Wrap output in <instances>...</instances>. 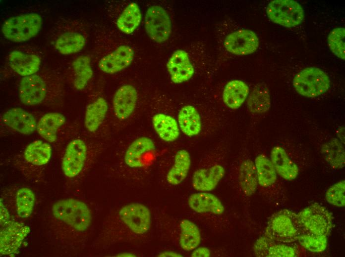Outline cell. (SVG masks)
Here are the masks:
<instances>
[{
	"instance_id": "6da1fadb",
	"label": "cell",
	"mask_w": 345,
	"mask_h": 257,
	"mask_svg": "<svg viewBox=\"0 0 345 257\" xmlns=\"http://www.w3.org/2000/svg\"><path fill=\"white\" fill-rule=\"evenodd\" d=\"M58 81L41 74L23 77L20 81L18 94L26 105L47 104L59 98L62 88Z\"/></svg>"
},
{
	"instance_id": "7a4b0ae2",
	"label": "cell",
	"mask_w": 345,
	"mask_h": 257,
	"mask_svg": "<svg viewBox=\"0 0 345 257\" xmlns=\"http://www.w3.org/2000/svg\"><path fill=\"white\" fill-rule=\"evenodd\" d=\"M303 231L297 214L284 209L275 213L271 217L264 235L277 242L292 243L297 240Z\"/></svg>"
},
{
	"instance_id": "3957f363",
	"label": "cell",
	"mask_w": 345,
	"mask_h": 257,
	"mask_svg": "<svg viewBox=\"0 0 345 257\" xmlns=\"http://www.w3.org/2000/svg\"><path fill=\"white\" fill-rule=\"evenodd\" d=\"M43 23L42 17L31 12L12 17L3 24L1 32L7 40L16 43L27 41L36 36Z\"/></svg>"
},
{
	"instance_id": "277c9868",
	"label": "cell",
	"mask_w": 345,
	"mask_h": 257,
	"mask_svg": "<svg viewBox=\"0 0 345 257\" xmlns=\"http://www.w3.org/2000/svg\"><path fill=\"white\" fill-rule=\"evenodd\" d=\"M53 214L58 219L79 231H83L89 226L91 216L87 205L73 199L59 200L53 206Z\"/></svg>"
},
{
	"instance_id": "5b68a950",
	"label": "cell",
	"mask_w": 345,
	"mask_h": 257,
	"mask_svg": "<svg viewBox=\"0 0 345 257\" xmlns=\"http://www.w3.org/2000/svg\"><path fill=\"white\" fill-rule=\"evenodd\" d=\"M329 76L317 67L305 68L294 77L292 85L299 94L307 97H315L326 92L330 87Z\"/></svg>"
},
{
	"instance_id": "8992f818",
	"label": "cell",
	"mask_w": 345,
	"mask_h": 257,
	"mask_svg": "<svg viewBox=\"0 0 345 257\" xmlns=\"http://www.w3.org/2000/svg\"><path fill=\"white\" fill-rule=\"evenodd\" d=\"M304 231L318 235L327 236L332 228V217L324 207L312 204L297 214Z\"/></svg>"
},
{
	"instance_id": "52a82bcc",
	"label": "cell",
	"mask_w": 345,
	"mask_h": 257,
	"mask_svg": "<svg viewBox=\"0 0 345 257\" xmlns=\"http://www.w3.org/2000/svg\"><path fill=\"white\" fill-rule=\"evenodd\" d=\"M266 12L273 22L287 27L300 24L304 17L302 6L292 0H274L268 4Z\"/></svg>"
},
{
	"instance_id": "ba28073f",
	"label": "cell",
	"mask_w": 345,
	"mask_h": 257,
	"mask_svg": "<svg viewBox=\"0 0 345 257\" xmlns=\"http://www.w3.org/2000/svg\"><path fill=\"white\" fill-rule=\"evenodd\" d=\"M144 25L148 36L158 43L166 41L172 32L170 17L166 10L159 5H152L148 8Z\"/></svg>"
},
{
	"instance_id": "9c48e42d",
	"label": "cell",
	"mask_w": 345,
	"mask_h": 257,
	"mask_svg": "<svg viewBox=\"0 0 345 257\" xmlns=\"http://www.w3.org/2000/svg\"><path fill=\"white\" fill-rule=\"evenodd\" d=\"M119 214L124 224L136 234H144L150 228V210L142 204L135 203L126 205L120 209Z\"/></svg>"
},
{
	"instance_id": "30bf717a",
	"label": "cell",
	"mask_w": 345,
	"mask_h": 257,
	"mask_svg": "<svg viewBox=\"0 0 345 257\" xmlns=\"http://www.w3.org/2000/svg\"><path fill=\"white\" fill-rule=\"evenodd\" d=\"M0 235V252L2 255L14 254L24 238L29 233L30 228L23 224L8 220L1 225Z\"/></svg>"
},
{
	"instance_id": "8fae6325",
	"label": "cell",
	"mask_w": 345,
	"mask_h": 257,
	"mask_svg": "<svg viewBox=\"0 0 345 257\" xmlns=\"http://www.w3.org/2000/svg\"><path fill=\"white\" fill-rule=\"evenodd\" d=\"M224 46L229 52L245 55L254 52L259 46L256 34L249 29H240L229 34L224 41Z\"/></svg>"
},
{
	"instance_id": "7c38bea8",
	"label": "cell",
	"mask_w": 345,
	"mask_h": 257,
	"mask_svg": "<svg viewBox=\"0 0 345 257\" xmlns=\"http://www.w3.org/2000/svg\"><path fill=\"white\" fill-rule=\"evenodd\" d=\"M85 142L75 139L68 144L62 159V169L64 174L70 178L77 175L82 171L87 157Z\"/></svg>"
},
{
	"instance_id": "4fadbf2b",
	"label": "cell",
	"mask_w": 345,
	"mask_h": 257,
	"mask_svg": "<svg viewBox=\"0 0 345 257\" xmlns=\"http://www.w3.org/2000/svg\"><path fill=\"white\" fill-rule=\"evenodd\" d=\"M138 99L136 89L132 86L124 85L115 92L113 107L116 118L120 120L128 119L135 108Z\"/></svg>"
},
{
	"instance_id": "5bb4252c",
	"label": "cell",
	"mask_w": 345,
	"mask_h": 257,
	"mask_svg": "<svg viewBox=\"0 0 345 257\" xmlns=\"http://www.w3.org/2000/svg\"><path fill=\"white\" fill-rule=\"evenodd\" d=\"M134 56V52L131 47L120 45L100 60L99 67L104 73L115 74L127 67Z\"/></svg>"
},
{
	"instance_id": "9a60e30c",
	"label": "cell",
	"mask_w": 345,
	"mask_h": 257,
	"mask_svg": "<svg viewBox=\"0 0 345 257\" xmlns=\"http://www.w3.org/2000/svg\"><path fill=\"white\" fill-rule=\"evenodd\" d=\"M167 67L172 81L175 84L188 81L194 73L188 54L181 49L176 50L172 53L168 61Z\"/></svg>"
},
{
	"instance_id": "2e32d148",
	"label": "cell",
	"mask_w": 345,
	"mask_h": 257,
	"mask_svg": "<svg viewBox=\"0 0 345 257\" xmlns=\"http://www.w3.org/2000/svg\"><path fill=\"white\" fill-rule=\"evenodd\" d=\"M253 250L258 257H293L297 250L291 243H284L272 240L263 235L255 242Z\"/></svg>"
},
{
	"instance_id": "e0dca14e",
	"label": "cell",
	"mask_w": 345,
	"mask_h": 257,
	"mask_svg": "<svg viewBox=\"0 0 345 257\" xmlns=\"http://www.w3.org/2000/svg\"><path fill=\"white\" fill-rule=\"evenodd\" d=\"M2 120L9 128L24 134H30L36 129L37 123L29 112L20 108L7 110L2 115Z\"/></svg>"
},
{
	"instance_id": "ac0fdd59",
	"label": "cell",
	"mask_w": 345,
	"mask_h": 257,
	"mask_svg": "<svg viewBox=\"0 0 345 257\" xmlns=\"http://www.w3.org/2000/svg\"><path fill=\"white\" fill-rule=\"evenodd\" d=\"M225 174V168L215 164L208 168L199 169L193 173L192 184L193 188L200 192H209L214 190Z\"/></svg>"
},
{
	"instance_id": "d6986e66",
	"label": "cell",
	"mask_w": 345,
	"mask_h": 257,
	"mask_svg": "<svg viewBox=\"0 0 345 257\" xmlns=\"http://www.w3.org/2000/svg\"><path fill=\"white\" fill-rule=\"evenodd\" d=\"M8 61L10 67L24 77L36 74L41 63V59L37 55L17 50L10 53Z\"/></svg>"
},
{
	"instance_id": "ffe728a7",
	"label": "cell",
	"mask_w": 345,
	"mask_h": 257,
	"mask_svg": "<svg viewBox=\"0 0 345 257\" xmlns=\"http://www.w3.org/2000/svg\"><path fill=\"white\" fill-rule=\"evenodd\" d=\"M189 207L199 214L210 213L221 215L225 208L221 201L216 195L207 192H199L191 194L188 198Z\"/></svg>"
},
{
	"instance_id": "44dd1931",
	"label": "cell",
	"mask_w": 345,
	"mask_h": 257,
	"mask_svg": "<svg viewBox=\"0 0 345 257\" xmlns=\"http://www.w3.org/2000/svg\"><path fill=\"white\" fill-rule=\"evenodd\" d=\"M155 148L153 140L147 136L135 139L127 147L124 156L125 164L130 168H139L144 165V156Z\"/></svg>"
},
{
	"instance_id": "7402d4cb",
	"label": "cell",
	"mask_w": 345,
	"mask_h": 257,
	"mask_svg": "<svg viewBox=\"0 0 345 257\" xmlns=\"http://www.w3.org/2000/svg\"><path fill=\"white\" fill-rule=\"evenodd\" d=\"M271 161L276 172L286 180H292L298 175L297 166L289 158L285 150L275 146L271 151Z\"/></svg>"
},
{
	"instance_id": "603a6c76",
	"label": "cell",
	"mask_w": 345,
	"mask_h": 257,
	"mask_svg": "<svg viewBox=\"0 0 345 257\" xmlns=\"http://www.w3.org/2000/svg\"><path fill=\"white\" fill-rule=\"evenodd\" d=\"M85 43V38L82 33L69 30L59 34L54 42V46L60 53L69 55L82 50Z\"/></svg>"
},
{
	"instance_id": "cb8c5ba5",
	"label": "cell",
	"mask_w": 345,
	"mask_h": 257,
	"mask_svg": "<svg viewBox=\"0 0 345 257\" xmlns=\"http://www.w3.org/2000/svg\"><path fill=\"white\" fill-rule=\"evenodd\" d=\"M249 93V88L244 82L234 80L228 82L223 92V100L230 109H238L244 103Z\"/></svg>"
},
{
	"instance_id": "d4e9b609",
	"label": "cell",
	"mask_w": 345,
	"mask_h": 257,
	"mask_svg": "<svg viewBox=\"0 0 345 257\" xmlns=\"http://www.w3.org/2000/svg\"><path fill=\"white\" fill-rule=\"evenodd\" d=\"M153 128L163 140L166 142H173L179 135V128L177 121L172 116L158 113L152 118Z\"/></svg>"
},
{
	"instance_id": "484cf974",
	"label": "cell",
	"mask_w": 345,
	"mask_h": 257,
	"mask_svg": "<svg viewBox=\"0 0 345 257\" xmlns=\"http://www.w3.org/2000/svg\"><path fill=\"white\" fill-rule=\"evenodd\" d=\"M65 122V118L62 114L57 112L49 113L40 118L37 123V130L45 140L54 142L57 139L58 130Z\"/></svg>"
},
{
	"instance_id": "4316f807",
	"label": "cell",
	"mask_w": 345,
	"mask_h": 257,
	"mask_svg": "<svg viewBox=\"0 0 345 257\" xmlns=\"http://www.w3.org/2000/svg\"><path fill=\"white\" fill-rule=\"evenodd\" d=\"M177 121L181 131L188 136H196L201 131L200 115L192 105H187L181 108L178 114Z\"/></svg>"
},
{
	"instance_id": "83f0119b",
	"label": "cell",
	"mask_w": 345,
	"mask_h": 257,
	"mask_svg": "<svg viewBox=\"0 0 345 257\" xmlns=\"http://www.w3.org/2000/svg\"><path fill=\"white\" fill-rule=\"evenodd\" d=\"M191 163L189 152L184 149L178 150L174 156L173 164L167 175L168 183L172 185L181 183L188 175Z\"/></svg>"
},
{
	"instance_id": "f1b7e54d",
	"label": "cell",
	"mask_w": 345,
	"mask_h": 257,
	"mask_svg": "<svg viewBox=\"0 0 345 257\" xmlns=\"http://www.w3.org/2000/svg\"><path fill=\"white\" fill-rule=\"evenodd\" d=\"M108 109V103L99 97L89 104L85 111L84 125L90 132L96 131L104 121Z\"/></svg>"
},
{
	"instance_id": "f546056e",
	"label": "cell",
	"mask_w": 345,
	"mask_h": 257,
	"mask_svg": "<svg viewBox=\"0 0 345 257\" xmlns=\"http://www.w3.org/2000/svg\"><path fill=\"white\" fill-rule=\"evenodd\" d=\"M71 66L74 86L79 90L84 89L93 75L90 58L86 55L80 56L73 61Z\"/></svg>"
},
{
	"instance_id": "4dcf8cb0",
	"label": "cell",
	"mask_w": 345,
	"mask_h": 257,
	"mask_svg": "<svg viewBox=\"0 0 345 257\" xmlns=\"http://www.w3.org/2000/svg\"><path fill=\"white\" fill-rule=\"evenodd\" d=\"M142 14L135 2L129 4L123 10L116 21L118 29L126 34L132 33L139 26Z\"/></svg>"
},
{
	"instance_id": "1f68e13d",
	"label": "cell",
	"mask_w": 345,
	"mask_h": 257,
	"mask_svg": "<svg viewBox=\"0 0 345 257\" xmlns=\"http://www.w3.org/2000/svg\"><path fill=\"white\" fill-rule=\"evenodd\" d=\"M180 227L179 243L182 249L189 252L199 246L201 235L196 224L188 219H183L180 222Z\"/></svg>"
},
{
	"instance_id": "d6a6232c",
	"label": "cell",
	"mask_w": 345,
	"mask_h": 257,
	"mask_svg": "<svg viewBox=\"0 0 345 257\" xmlns=\"http://www.w3.org/2000/svg\"><path fill=\"white\" fill-rule=\"evenodd\" d=\"M240 187L245 195L250 196L256 191L258 184L256 168L250 160L243 161L239 170Z\"/></svg>"
},
{
	"instance_id": "836d02e7",
	"label": "cell",
	"mask_w": 345,
	"mask_h": 257,
	"mask_svg": "<svg viewBox=\"0 0 345 257\" xmlns=\"http://www.w3.org/2000/svg\"><path fill=\"white\" fill-rule=\"evenodd\" d=\"M52 154L51 146L41 140H36L28 145L24 151L26 161L34 165L46 164L50 159Z\"/></svg>"
},
{
	"instance_id": "e575fe53",
	"label": "cell",
	"mask_w": 345,
	"mask_h": 257,
	"mask_svg": "<svg viewBox=\"0 0 345 257\" xmlns=\"http://www.w3.org/2000/svg\"><path fill=\"white\" fill-rule=\"evenodd\" d=\"M271 106L269 90L263 84L256 86L250 93L247 107L252 113L261 114L267 112Z\"/></svg>"
},
{
	"instance_id": "d590c367",
	"label": "cell",
	"mask_w": 345,
	"mask_h": 257,
	"mask_svg": "<svg viewBox=\"0 0 345 257\" xmlns=\"http://www.w3.org/2000/svg\"><path fill=\"white\" fill-rule=\"evenodd\" d=\"M321 153L329 164L334 169H341L345 164V149L340 140L333 138L323 145Z\"/></svg>"
},
{
	"instance_id": "8d00e7d4",
	"label": "cell",
	"mask_w": 345,
	"mask_h": 257,
	"mask_svg": "<svg viewBox=\"0 0 345 257\" xmlns=\"http://www.w3.org/2000/svg\"><path fill=\"white\" fill-rule=\"evenodd\" d=\"M258 182L261 186L272 185L277 180V172L270 160L263 154L259 155L255 160Z\"/></svg>"
},
{
	"instance_id": "74e56055",
	"label": "cell",
	"mask_w": 345,
	"mask_h": 257,
	"mask_svg": "<svg viewBox=\"0 0 345 257\" xmlns=\"http://www.w3.org/2000/svg\"><path fill=\"white\" fill-rule=\"evenodd\" d=\"M35 197L33 191L27 187L19 189L16 196L17 212L21 217L29 216L32 212Z\"/></svg>"
},
{
	"instance_id": "f35d334b",
	"label": "cell",
	"mask_w": 345,
	"mask_h": 257,
	"mask_svg": "<svg viewBox=\"0 0 345 257\" xmlns=\"http://www.w3.org/2000/svg\"><path fill=\"white\" fill-rule=\"evenodd\" d=\"M297 241L304 249L313 253L322 252L327 246V236L313 234L304 230Z\"/></svg>"
},
{
	"instance_id": "ab89813d",
	"label": "cell",
	"mask_w": 345,
	"mask_h": 257,
	"mask_svg": "<svg viewBox=\"0 0 345 257\" xmlns=\"http://www.w3.org/2000/svg\"><path fill=\"white\" fill-rule=\"evenodd\" d=\"M345 29L337 28L333 30L328 37L329 47L333 53L342 60L345 59Z\"/></svg>"
},
{
	"instance_id": "60d3db41",
	"label": "cell",
	"mask_w": 345,
	"mask_h": 257,
	"mask_svg": "<svg viewBox=\"0 0 345 257\" xmlns=\"http://www.w3.org/2000/svg\"><path fill=\"white\" fill-rule=\"evenodd\" d=\"M345 181L341 180L331 186L326 191V199L330 204L338 207L345 205Z\"/></svg>"
},
{
	"instance_id": "b9f144b4",
	"label": "cell",
	"mask_w": 345,
	"mask_h": 257,
	"mask_svg": "<svg viewBox=\"0 0 345 257\" xmlns=\"http://www.w3.org/2000/svg\"><path fill=\"white\" fill-rule=\"evenodd\" d=\"M192 251V257H209L211 254L210 250L206 247L198 246Z\"/></svg>"
},
{
	"instance_id": "7bdbcfd3",
	"label": "cell",
	"mask_w": 345,
	"mask_h": 257,
	"mask_svg": "<svg viewBox=\"0 0 345 257\" xmlns=\"http://www.w3.org/2000/svg\"><path fill=\"white\" fill-rule=\"evenodd\" d=\"M0 225H2L9 220V216L8 211L4 206L0 200Z\"/></svg>"
},
{
	"instance_id": "ee69618b",
	"label": "cell",
	"mask_w": 345,
	"mask_h": 257,
	"mask_svg": "<svg viewBox=\"0 0 345 257\" xmlns=\"http://www.w3.org/2000/svg\"><path fill=\"white\" fill-rule=\"evenodd\" d=\"M160 257H181L183 256L175 252L171 251H166L160 253L159 255Z\"/></svg>"
},
{
	"instance_id": "f6af8a7d",
	"label": "cell",
	"mask_w": 345,
	"mask_h": 257,
	"mask_svg": "<svg viewBox=\"0 0 345 257\" xmlns=\"http://www.w3.org/2000/svg\"><path fill=\"white\" fill-rule=\"evenodd\" d=\"M344 128H340L339 129L338 131V137L340 138V140L341 141L343 142L344 143V140H345V133H344Z\"/></svg>"
},
{
	"instance_id": "bcb514c9",
	"label": "cell",
	"mask_w": 345,
	"mask_h": 257,
	"mask_svg": "<svg viewBox=\"0 0 345 257\" xmlns=\"http://www.w3.org/2000/svg\"><path fill=\"white\" fill-rule=\"evenodd\" d=\"M117 256H118V257H136V256H135V255H134V254H132V253H128V252H126V253H125H125H121V254H118V255H117Z\"/></svg>"
}]
</instances>
